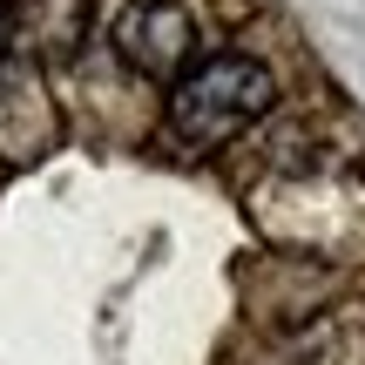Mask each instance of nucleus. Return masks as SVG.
<instances>
[{"mask_svg": "<svg viewBox=\"0 0 365 365\" xmlns=\"http://www.w3.org/2000/svg\"><path fill=\"white\" fill-rule=\"evenodd\" d=\"M0 54H7V7H0Z\"/></svg>", "mask_w": 365, "mask_h": 365, "instance_id": "3", "label": "nucleus"}, {"mask_svg": "<svg viewBox=\"0 0 365 365\" xmlns=\"http://www.w3.org/2000/svg\"><path fill=\"white\" fill-rule=\"evenodd\" d=\"M182 41H190V21L170 7V0H149L122 21V54H129L143 75H170L182 61Z\"/></svg>", "mask_w": 365, "mask_h": 365, "instance_id": "2", "label": "nucleus"}, {"mask_svg": "<svg viewBox=\"0 0 365 365\" xmlns=\"http://www.w3.org/2000/svg\"><path fill=\"white\" fill-rule=\"evenodd\" d=\"M271 102H277V81H271L264 61H250V54H210V61H196L176 81L170 122H176L182 143L217 149L230 135H244L257 115H271Z\"/></svg>", "mask_w": 365, "mask_h": 365, "instance_id": "1", "label": "nucleus"}]
</instances>
